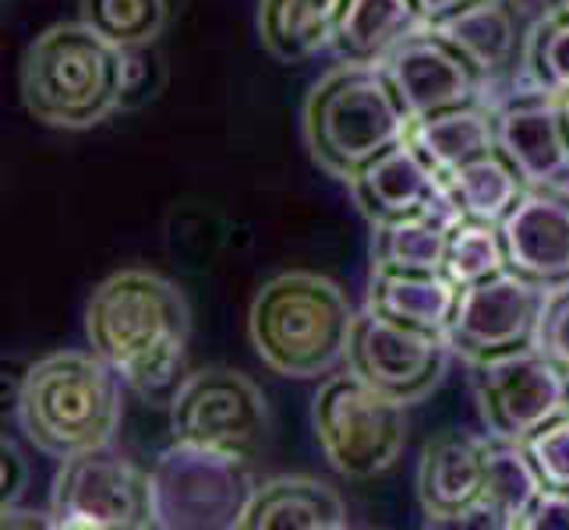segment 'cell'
I'll return each instance as SVG.
<instances>
[{"instance_id":"9c48e42d","label":"cell","mask_w":569,"mask_h":530,"mask_svg":"<svg viewBox=\"0 0 569 530\" xmlns=\"http://www.w3.org/2000/svg\"><path fill=\"white\" fill-rule=\"evenodd\" d=\"M170 431L216 453L254 460L269 431V407L262 389L233 368H202L170 397Z\"/></svg>"},{"instance_id":"5bb4252c","label":"cell","mask_w":569,"mask_h":530,"mask_svg":"<svg viewBox=\"0 0 569 530\" xmlns=\"http://www.w3.org/2000/svg\"><path fill=\"white\" fill-rule=\"evenodd\" d=\"M496 146L531 188L569 191V134L552 96L520 86L496 100Z\"/></svg>"},{"instance_id":"4dcf8cb0","label":"cell","mask_w":569,"mask_h":530,"mask_svg":"<svg viewBox=\"0 0 569 530\" xmlns=\"http://www.w3.org/2000/svg\"><path fill=\"white\" fill-rule=\"evenodd\" d=\"M538 347L569 376V287L548 293Z\"/></svg>"},{"instance_id":"8d00e7d4","label":"cell","mask_w":569,"mask_h":530,"mask_svg":"<svg viewBox=\"0 0 569 530\" xmlns=\"http://www.w3.org/2000/svg\"><path fill=\"white\" fill-rule=\"evenodd\" d=\"M562 103V121H566V134H569V96H566V100H559Z\"/></svg>"},{"instance_id":"30bf717a","label":"cell","mask_w":569,"mask_h":530,"mask_svg":"<svg viewBox=\"0 0 569 530\" xmlns=\"http://www.w3.org/2000/svg\"><path fill=\"white\" fill-rule=\"evenodd\" d=\"M470 368L478 414L492 439L523 442L538 428L569 414V376L541 347H527Z\"/></svg>"},{"instance_id":"83f0119b","label":"cell","mask_w":569,"mask_h":530,"mask_svg":"<svg viewBox=\"0 0 569 530\" xmlns=\"http://www.w3.org/2000/svg\"><path fill=\"white\" fill-rule=\"evenodd\" d=\"M523 89H538L552 100L569 96V14L545 11L535 18L523 50Z\"/></svg>"},{"instance_id":"6da1fadb","label":"cell","mask_w":569,"mask_h":530,"mask_svg":"<svg viewBox=\"0 0 569 530\" xmlns=\"http://www.w3.org/2000/svg\"><path fill=\"white\" fill-rule=\"evenodd\" d=\"M86 337L92 353H100L139 397L160 400L163 392H178L191 311L173 280L152 269H121L92 290Z\"/></svg>"},{"instance_id":"9a60e30c","label":"cell","mask_w":569,"mask_h":530,"mask_svg":"<svg viewBox=\"0 0 569 530\" xmlns=\"http://www.w3.org/2000/svg\"><path fill=\"white\" fill-rule=\"evenodd\" d=\"M499 233L509 272L548 293L569 287V191L527 188Z\"/></svg>"},{"instance_id":"ffe728a7","label":"cell","mask_w":569,"mask_h":530,"mask_svg":"<svg viewBox=\"0 0 569 530\" xmlns=\"http://www.w3.org/2000/svg\"><path fill=\"white\" fill-rule=\"evenodd\" d=\"M460 287L431 269H371L365 308L400 326L442 332L453 319Z\"/></svg>"},{"instance_id":"d590c367","label":"cell","mask_w":569,"mask_h":530,"mask_svg":"<svg viewBox=\"0 0 569 530\" xmlns=\"http://www.w3.org/2000/svg\"><path fill=\"white\" fill-rule=\"evenodd\" d=\"M545 11H566L569 14V0H541Z\"/></svg>"},{"instance_id":"2e32d148","label":"cell","mask_w":569,"mask_h":530,"mask_svg":"<svg viewBox=\"0 0 569 530\" xmlns=\"http://www.w3.org/2000/svg\"><path fill=\"white\" fill-rule=\"evenodd\" d=\"M488 470V439L467 431H439L418 463V499L428 527H449L481 506Z\"/></svg>"},{"instance_id":"8992f818","label":"cell","mask_w":569,"mask_h":530,"mask_svg":"<svg viewBox=\"0 0 569 530\" xmlns=\"http://www.w3.org/2000/svg\"><path fill=\"white\" fill-rule=\"evenodd\" d=\"M311 428L322 457L343 478H376L400 460L407 446L403 403L382 397L355 371L329 376L311 400Z\"/></svg>"},{"instance_id":"f546056e","label":"cell","mask_w":569,"mask_h":530,"mask_svg":"<svg viewBox=\"0 0 569 530\" xmlns=\"http://www.w3.org/2000/svg\"><path fill=\"white\" fill-rule=\"evenodd\" d=\"M523 453L531 457L545 492L569 496V414L548 421L531 439H523Z\"/></svg>"},{"instance_id":"52a82bcc","label":"cell","mask_w":569,"mask_h":530,"mask_svg":"<svg viewBox=\"0 0 569 530\" xmlns=\"http://www.w3.org/2000/svg\"><path fill=\"white\" fill-rule=\"evenodd\" d=\"M156 523L163 530H227L241 527L259 481L251 460L216 453L173 439L152 463Z\"/></svg>"},{"instance_id":"f1b7e54d","label":"cell","mask_w":569,"mask_h":530,"mask_svg":"<svg viewBox=\"0 0 569 530\" xmlns=\"http://www.w3.org/2000/svg\"><path fill=\"white\" fill-rule=\"evenodd\" d=\"M442 272L457 287H470V283H481L488 277L506 272V248H502L499 227L478 223V220H457L449 227Z\"/></svg>"},{"instance_id":"ba28073f","label":"cell","mask_w":569,"mask_h":530,"mask_svg":"<svg viewBox=\"0 0 569 530\" xmlns=\"http://www.w3.org/2000/svg\"><path fill=\"white\" fill-rule=\"evenodd\" d=\"M53 527L68 530H149L156 523L152 474L107 446L61 460L50 488Z\"/></svg>"},{"instance_id":"cb8c5ba5","label":"cell","mask_w":569,"mask_h":530,"mask_svg":"<svg viewBox=\"0 0 569 530\" xmlns=\"http://www.w3.org/2000/svg\"><path fill=\"white\" fill-rule=\"evenodd\" d=\"M442 184H446L449 202L457 206L460 220H478V223H496V227L517 209L523 191L531 188L499 146L492 152L478 156V160L457 167L453 173H446Z\"/></svg>"},{"instance_id":"d6a6232c","label":"cell","mask_w":569,"mask_h":530,"mask_svg":"<svg viewBox=\"0 0 569 530\" xmlns=\"http://www.w3.org/2000/svg\"><path fill=\"white\" fill-rule=\"evenodd\" d=\"M520 530H569V496L566 492H541L535 509L527 513Z\"/></svg>"},{"instance_id":"1f68e13d","label":"cell","mask_w":569,"mask_h":530,"mask_svg":"<svg viewBox=\"0 0 569 530\" xmlns=\"http://www.w3.org/2000/svg\"><path fill=\"white\" fill-rule=\"evenodd\" d=\"M160 68L156 57H149V47L139 50H124V107H134L156 96L160 82H149V71Z\"/></svg>"},{"instance_id":"e575fe53","label":"cell","mask_w":569,"mask_h":530,"mask_svg":"<svg viewBox=\"0 0 569 530\" xmlns=\"http://www.w3.org/2000/svg\"><path fill=\"white\" fill-rule=\"evenodd\" d=\"M481 4V0H415V8L421 11L425 18V26H446V22H453L457 14H463L467 8H475Z\"/></svg>"},{"instance_id":"d6986e66","label":"cell","mask_w":569,"mask_h":530,"mask_svg":"<svg viewBox=\"0 0 569 530\" xmlns=\"http://www.w3.org/2000/svg\"><path fill=\"white\" fill-rule=\"evenodd\" d=\"M347 502L332 484L305 474L259 481L238 530H343Z\"/></svg>"},{"instance_id":"44dd1931","label":"cell","mask_w":569,"mask_h":530,"mask_svg":"<svg viewBox=\"0 0 569 530\" xmlns=\"http://www.w3.org/2000/svg\"><path fill=\"white\" fill-rule=\"evenodd\" d=\"M418 29H425V18L415 0H347L329 50L343 64H386Z\"/></svg>"},{"instance_id":"7c38bea8","label":"cell","mask_w":569,"mask_h":530,"mask_svg":"<svg viewBox=\"0 0 569 530\" xmlns=\"http://www.w3.org/2000/svg\"><path fill=\"white\" fill-rule=\"evenodd\" d=\"M545 308L548 290L506 269L499 277L460 287L446 340L467 364L538 347Z\"/></svg>"},{"instance_id":"ac0fdd59","label":"cell","mask_w":569,"mask_h":530,"mask_svg":"<svg viewBox=\"0 0 569 530\" xmlns=\"http://www.w3.org/2000/svg\"><path fill=\"white\" fill-rule=\"evenodd\" d=\"M531 26L535 22H527L520 0H481V4L467 8L453 22H446L439 29L478 64V71L492 86V103H496L499 89L513 92L520 86L523 50Z\"/></svg>"},{"instance_id":"4fadbf2b","label":"cell","mask_w":569,"mask_h":530,"mask_svg":"<svg viewBox=\"0 0 569 530\" xmlns=\"http://www.w3.org/2000/svg\"><path fill=\"white\" fill-rule=\"evenodd\" d=\"M386 74L410 121L492 100V86L478 64L442 29H418L386 57Z\"/></svg>"},{"instance_id":"3957f363","label":"cell","mask_w":569,"mask_h":530,"mask_svg":"<svg viewBox=\"0 0 569 530\" xmlns=\"http://www.w3.org/2000/svg\"><path fill=\"white\" fill-rule=\"evenodd\" d=\"M121 382L100 353H47L18 389V424L39 453L53 460L107 446L121 428Z\"/></svg>"},{"instance_id":"836d02e7","label":"cell","mask_w":569,"mask_h":530,"mask_svg":"<svg viewBox=\"0 0 569 530\" xmlns=\"http://www.w3.org/2000/svg\"><path fill=\"white\" fill-rule=\"evenodd\" d=\"M0 463H4V496H0V506L8 509V506H18V499H22L26 481H29V467L8 439L0 446Z\"/></svg>"},{"instance_id":"277c9868","label":"cell","mask_w":569,"mask_h":530,"mask_svg":"<svg viewBox=\"0 0 569 530\" xmlns=\"http://www.w3.org/2000/svg\"><path fill=\"white\" fill-rule=\"evenodd\" d=\"M22 103L39 124L86 131L124 107V50L82 18L39 32L22 61Z\"/></svg>"},{"instance_id":"8fae6325","label":"cell","mask_w":569,"mask_h":530,"mask_svg":"<svg viewBox=\"0 0 569 530\" xmlns=\"http://www.w3.org/2000/svg\"><path fill=\"white\" fill-rule=\"evenodd\" d=\"M457 353L442 332L400 326L361 308L347 343V371L403 407L421 403L446 379Z\"/></svg>"},{"instance_id":"d4e9b609","label":"cell","mask_w":569,"mask_h":530,"mask_svg":"<svg viewBox=\"0 0 569 530\" xmlns=\"http://www.w3.org/2000/svg\"><path fill=\"white\" fill-rule=\"evenodd\" d=\"M460 220L457 206L449 202L436 212L407 216V220L371 227V269H446L449 227Z\"/></svg>"},{"instance_id":"7a4b0ae2","label":"cell","mask_w":569,"mask_h":530,"mask_svg":"<svg viewBox=\"0 0 569 530\" xmlns=\"http://www.w3.org/2000/svg\"><path fill=\"white\" fill-rule=\"evenodd\" d=\"M301 131L308 156L350 184L392 146L407 142L410 113L382 64H337L311 86Z\"/></svg>"},{"instance_id":"e0dca14e","label":"cell","mask_w":569,"mask_h":530,"mask_svg":"<svg viewBox=\"0 0 569 530\" xmlns=\"http://www.w3.org/2000/svg\"><path fill=\"white\" fill-rule=\"evenodd\" d=\"M347 188L371 227L436 212L439 206H446L442 177L428 167V160L410 142L392 146L379 160H371Z\"/></svg>"},{"instance_id":"7402d4cb","label":"cell","mask_w":569,"mask_h":530,"mask_svg":"<svg viewBox=\"0 0 569 530\" xmlns=\"http://www.w3.org/2000/svg\"><path fill=\"white\" fill-rule=\"evenodd\" d=\"M407 142L425 156L439 177L453 173L457 167L496 149V103L485 100L410 121Z\"/></svg>"},{"instance_id":"4316f807","label":"cell","mask_w":569,"mask_h":530,"mask_svg":"<svg viewBox=\"0 0 569 530\" xmlns=\"http://www.w3.org/2000/svg\"><path fill=\"white\" fill-rule=\"evenodd\" d=\"M167 0H78V18L117 50L152 47L167 26Z\"/></svg>"},{"instance_id":"5b68a950","label":"cell","mask_w":569,"mask_h":530,"mask_svg":"<svg viewBox=\"0 0 569 530\" xmlns=\"http://www.w3.org/2000/svg\"><path fill=\"white\" fill-rule=\"evenodd\" d=\"M355 316L340 283L319 272H280L254 293L248 337L277 376L319 379L347 358Z\"/></svg>"},{"instance_id":"484cf974","label":"cell","mask_w":569,"mask_h":530,"mask_svg":"<svg viewBox=\"0 0 569 530\" xmlns=\"http://www.w3.org/2000/svg\"><path fill=\"white\" fill-rule=\"evenodd\" d=\"M545 484L531 457L523 453L520 442H506L488 436V470H485V492L481 506L492 513L499 530H520L527 513L541 499Z\"/></svg>"},{"instance_id":"603a6c76","label":"cell","mask_w":569,"mask_h":530,"mask_svg":"<svg viewBox=\"0 0 569 530\" xmlns=\"http://www.w3.org/2000/svg\"><path fill=\"white\" fill-rule=\"evenodd\" d=\"M347 0H259L262 47L283 64H298L332 43Z\"/></svg>"}]
</instances>
